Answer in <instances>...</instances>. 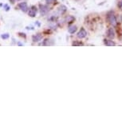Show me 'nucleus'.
<instances>
[{
	"label": "nucleus",
	"mask_w": 122,
	"mask_h": 122,
	"mask_svg": "<svg viewBox=\"0 0 122 122\" xmlns=\"http://www.w3.org/2000/svg\"><path fill=\"white\" fill-rule=\"evenodd\" d=\"M107 19L108 21L109 22V23L113 26H116L117 24V19L116 17H115L114 14L113 12H109L107 15Z\"/></svg>",
	"instance_id": "nucleus-1"
},
{
	"label": "nucleus",
	"mask_w": 122,
	"mask_h": 122,
	"mask_svg": "<svg viewBox=\"0 0 122 122\" xmlns=\"http://www.w3.org/2000/svg\"><path fill=\"white\" fill-rule=\"evenodd\" d=\"M50 11V8L45 5H40V13L42 15H45Z\"/></svg>",
	"instance_id": "nucleus-2"
},
{
	"label": "nucleus",
	"mask_w": 122,
	"mask_h": 122,
	"mask_svg": "<svg viewBox=\"0 0 122 122\" xmlns=\"http://www.w3.org/2000/svg\"><path fill=\"white\" fill-rule=\"evenodd\" d=\"M18 8L20 9L21 10H23V12H27L28 10V6H27V3H25V2H23V3H20L18 4Z\"/></svg>",
	"instance_id": "nucleus-3"
},
{
	"label": "nucleus",
	"mask_w": 122,
	"mask_h": 122,
	"mask_svg": "<svg viewBox=\"0 0 122 122\" xmlns=\"http://www.w3.org/2000/svg\"><path fill=\"white\" fill-rule=\"evenodd\" d=\"M87 35V32L85 30V29H81V30L79 32H78V34H77V37L79 38H86Z\"/></svg>",
	"instance_id": "nucleus-4"
},
{
	"label": "nucleus",
	"mask_w": 122,
	"mask_h": 122,
	"mask_svg": "<svg viewBox=\"0 0 122 122\" xmlns=\"http://www.w3.org/2000/svg\"><path fill=\"white\" fill-rule=\"evenodd\" d=\"M37 11L38 10H37L36 6H31V8L29 10V15L30 17H34L37 14Z\"/></svg>",
	"instance_id": "nucleus-5"
},
{
	"label": "nucleus",
	"mask_w": 122,
	"mask_h": 122,
	"mask_svg": "<svg viewBox=\"0 0 122 122\" xmlns=\"http://www.w3.org/2000/svg\"><path fill=\"white\" fill-rule=\"evenodd\" d=\"M42 39V35L41 34H36V35H34L33 38H32V40H33L34 42H40Z\"/></svg>",
	"instance_id": "nucleus-6"
},
{
	"label": "nucleus",
	"mask_w": 122,
	"mask_h": 122,
	"mask_svg": "<svg viewBox=\"0 0 122 122\" xmlns=\"http://www.w3.org/2000/svg\"><path fill=\"white\" fill-rule=\"evenodd\" d=\"M107 36L109 38H113L115 37V32H114V30H113V28H109V29L108 30Z\"/></svg>",
	"instance_id": "nucleus-7"
},
{
	"label": "nucleus",
	"mask_w": 122,
	"mask_h": 122,
	"mask_svg": "<svg viewBox=\"0 0 122 122\" xmlns=\"http://www.w3.org/2000/svg\"><path fill=\"white\" fill-rule=\"evenodd\" d=\"M68 31L70 34H74L76 31H77V27L76 26H71V27H69Z\"/></svg>",
	"instance_id": "nucleus-8"
},
{
	"label": "nucleus",
	"mask_w": 122,
	"mask_h": 122,
	"mask_svg": "<svg viewBox=\"0 0 122 122\" xmlns=\"http://www.w3.org/2000/svg\"><path fill=\"white\" fill-rule=\"evenodd\" d=\"M104 44H105L106 45H108V46H111V45H116L114 42H113V41H111V40H104Z\"/></svg>",
	"instance_id": "nucleus-9"
},
{
	"label": "nucleus",
	"mask_w": 122,
	"mask_h": 122,
	"mask_svg": "<svg viewBox=\"0 0 122 122\" xmlns=\"http://www.w3.org/2000/svg\"><path fill=\"white\" fill-rule=\"evenodd\" d=\"M2 38H3V39H7L8 38H9V34H2Z\"/></svg>",
	"instance_id": "nucleus-10"
},
{
	"label": "nucleus",
	"mask_w": 122,
	"mask_h": 122,
	"mask_svg": "<svg viewBox=\"0 0 122 122\" xmlns=\"http://www.w3.org/2000/svg\"><path fill=\"white\" fill-rule=\"evenodd\" d=\"M3 7L5 8V10H9V9H10L9 6H8V5H6V4H5V5L3 6Z\"/></svg>",
	"instance_id": "nucleus-11"
},
{
	"label": "nucleus",
	"mask_w": 122,
	"mask_h": 122,
	"mask_svg": "<svg viewBox=\"0 0 122 122\" xmlns=\"http://www.w3.org/2000/svg\"><path fill=\"white\" fill-rule=\"evenodd\" d=\"M10 1H11V3H14V1H15V0H10Z\"/></svg>",
	"instance_id": "nucleus-12"
},
{
	"label": "nucleus",
	"mask_w": 122,
	"mask_h": 122,
	"mask_svg": "<svg viewBox=\"0 0 122 122\" xmlns=\"http://www.w3.org/2000/svg\"><path fill=\"white\" fill-rule=\"evenodd\" d=\"M121 3H120L119 6H122V1H121Z\"/></svg>",
	"instance_id": "nucleus-13"
},
{
	"label": "nucleus",
	"mask_w": 122,
	"mask_h": 122,
	"mask_svg": "<svg viewBox=\"0 0 122 122\" xmlns=\"http://www.w3.org/2000/svg\"><path fill=\"white\" fill-rule=\"evenodd\" d=\"M46 1H48V0H46Z\"/></svg>",
	"instance_id": "nucleus-14"
}]
</instances>
